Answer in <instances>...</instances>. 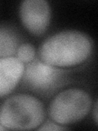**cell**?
<instances>
[{
    "label": "cell",
    "instance_id": "1",
    "mask_svg": "<svg viewBox=\"0 0 98 131\" xmlns=\"http://www.w3.org/2000/svg\"><path fill=\"white\" fill-rule=\"evenodd\" d=\"M92 43L83 32L64 30L56 33L41 44L40 60L52 67L67 68L84 62L92 53Z\"/></svg>",
    "mask_w": 98,
    "mask_h": 131
},
{
    "label": "cell",
    "instance_id": "2",
    "mask_svg": "<svg viewBox=\"0 0 98 131\" xmlns=\"http://www.w3.org/2000/svg\"><path fill=\"white\" fill-rule=\"evenodd\" d=\"M44 119L43 102L30 94H16L0 105V123L7 129H34L43 124Z\"/></svg>",
    "mask_w": 98,
    "mask_h": 131
},
{
    "label": "cell",
    "instance_id": "3",
    "mask_svg": "<svg viewBox=\"0 0 98 131\" xmlns=\"http://www.w3.org/2000/svg\"><path fill=\"white\" fill-rule=\"evenodd\" d=\"M92 98L83 89L73 88L59 93L48 107L51 120L61 125L79 122L89 113Z\"/></svg>",
    "mask_w": 98,
    "mask_h": 131
},
{
    "label": "cell",
    "instance_id": "4",
    "mask_svg": "<svg viewBox=\"0 0 98 131\" xmlns=\"http://www.w3.org/2000/svg\"><path fill=\"white\" fill-rule=\"evenodd\" d=\"M23 26L34 35H41L47 30L51 20V7L45 0H24L20 7Z\"/></svg>",
    "mask_w": 98,
    "mask_h": 131
},
{
    "label": "cell",
    "instance_id": "5",
    "mask_svg": "<svg viewBox=\"0 0 98 131\" xmlns=\"http://www.w3.org/2000/svg\"><path fill=\"white\" fill-rule=\"evenodd\" d=\"M62 70L49 66L40 59H34L24 67L23 80L34 90L45 91L55 86L62 75Z\"/></svg>",
    "mask_w": 98,
    "mask_h": 131
},
{
    "label": "cell",
    "instance_id": "6",
    "mask_svg": "<svg viewBox=\"0 0 98 131\" xmlns=\"http://www.w3.org/2000/svg\"><path fill=\"white\" fill-rule=\"evenodd\" d=\"M24 65L16 57H0V97L9 94L23 76Z\"/></svg>",
    "mask_w": 98,
    "mask_h": 131
},
{
    "label": "cell",
    "instance_id": "7",
    "mask_svg": "<svg viewBox=\"0 0 98 131\" xmlns=\"http://www.w3.org/2000/svg\"><path fill=\"white\" fill-rule=\"evenodd\" d=\"M18 48V39L13 33L0 29V57H14Z\"/></svg>",
    "mask_w": 98,
    "mask_h": 131
},
{
    "label": "cell",
    "instance_id": "8",
    "mask_svg": "<svg viewBox=\"0 0 98 131\" xmlns=\"http://www.w3.org/2000/svg\"><path fill=\"white\" fill-rule=\"evenodd\" d=\"M35 48L30 43L20 44L16 51V57L23 63H30L34 59Z\"/></svg>",
    "mask_w": 98,
    "mask_h": 131
},
{
    "label": "cell",
    "instance_id": "9",
    "mask_svg": "<svg viewBox=\"0 0 98 131\" xmlns=\"http://www.w3.org/2000/svg\"><path fill=\"white\" fill-rule=\"evenodd\" d=\"M38 130H65V129H68L69 128H67L65 125H61L57 124L56 122L53 121L52 120H47L46 121V122H44L43 124L41 125L40 127H38Z\"/></svg>",
    "mask_w": 98,
    "mask_h": 131
},
{
    "label": "cell",
    "instance_id": "10",
    "mask_svg": "<svg viewBox=\"0 0 98 131\" xmlns=\"http://www.w3.org/2000/svg\"><path fill=\"white\" fill-rule=\"evenodd\" d=\"M94 121H95V123L97 124L98 123V116H97V102H96L95 106H94Z\"/></svg>",
    "mask_w": 98,
    "mask_h": 131
},
{
    "label": "cell",
    "instance_id": "11",
    "mask_svg": "<svg viewBox=\"0 0 98 131\" xmlns=\"http://www.w3.org/2000/svg\"><path fill=\"white\" fill-rule=\"evenodd\" d=\"M6 129H7L5 128V127L3 126L1 123H0V130H6Z\"/></svg>",
    "mask_w": 98,
    "mask_h": 131
}]
</instances>
